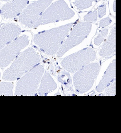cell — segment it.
Segmentation results:
<instances>
[{
	"mask_svg": "<svg viewBox=\"0 0 121 133\" xmlns=\"http://www.w3.org/2000/svg\"><path fill=\"white\" fill-rule=\"evenodd\" d=\"M96 52L94 49L87 48L63 59L61 65L65 70L74 73L93 61Z\"/></svg>",
	"mask_w": 121,
	"mask_h": 133,
	"instance_id": "cell-6",
	"label": "cell"
},
{
	"mask_svg": "<svg viewBox=\"0 0 121 133\" xmlns=\"http://www.w3.org/2000/svg\"><path fill=\"white\" fill-rule=\"evenodd\" d=\"M97 10H94L92 12L88 13L84 16V20L85 21L87 22H92L94 21L97 20Z\"/></svg>",
	"mask_w": 121,
	"mask_h": 133,
	"instance_id": "cell-19",
	"label": "cell"
},
{
	"mask_svg": "<svg viewBox=\"0 0 121 133\" xmlns=\"http://www.w3.org/2000/svg\"><path fill=\"white\" fill-rule=\"evenodd\" d=\"M14 85L11 83L2 82L0 83V95L11 96L13 95Z\"/></svg>",
	"mask_w": 121,
	"mask_h": 133,
	"instance_id": "cell-15",
	"label": "cell"
},
{
	"mask_svg": "<svg viewBox=\"0 0 121 133\" xmlns=\"http://www.w3.org/2000/svg\"><path fill=\"white\" fill-rule=\"evenodd\" d=\"M28 0H13L2 6L0 14L5 19L17 17L27 6Z\"/></svg>",
	"mask_w": 121,
	"mask_h": 133,
	"instance_id": "cell-11",
	"label": "cell"
},
{
	"mask_svg": "<svg viewBox=\"0 0 121 133\" xmlns=\"http://www.w3.org/2000/svg\"><path fill=\"white\" fill-rule=\"evenodd\" d=\"M116 77V60L114 59L110 64L106 71L100 83L97 86L96 90L98 92H103L111 84Z\"/></svg>",
	"mask_w": 121,
	"mask_h": 133,
	"instance_id": "cell-12",
	"label": "cell"
},
{
	"mask_svg": "<svg viewBox=\"0 0 121 133\" xmlns=\"http://www.w3.org/2000/svg\"><path fill=\"white\" fill-rule=\"evenodd\" d=\"M0 77H1V74H0Z\"/></svg>",
	"mask_w": 121,
	"mask_h": 133,
	"instance_id": "cell-25",
	"label": "cell"
},
{
	"mask_svg": "<svg viewBox=\"0 0 121 133\" xmlns=\"http://www.w3.org/2000/svg\"><path fill=\"white\" fill-rule=\"evenodd\" d=\"M28 43V37L23 35L16 38L0 50V68L3 69L9 65Z\"/></svg>",
	"mask_w": 121,
	"mask_h": 133,
	"instance_id": "cell-9",
	"label": "cell"
},
{
	"mask_svg": "<svg viewBox=\"0 0 121 133\" xmlns=\"http://www.w3.org/2000/svg\"><path fill=\"white\" fill-rule=\"evenodd\" d=\"M98 63H92L76 71L74 76V84L76 91L83 94L89 91L100 71Z\"/></svg>",
	"mask_w": 121,
	"mask_h": 133,
	"instance_id": "cell-5",
	"label": "cell"
},
{
	"mask_svg": "<svg viewBox=\"0 0 121 133\" xmlns=\"http://www.w3.org/2000/svg\"><path fill=\"white\" fill-rule=\"evenodd\" d=\"M106 96H115L116 94V79L110 84L105 90L104 93Z\"/></svg>",
	"mask_w": 121,
	"mask_h": 133,
	"instance_id": "cell-17",
	"label": "cell"
},
{
	"mask_svg": "<svg viewBox=\"0 0 121 133\" xmlns=\"http://www.w3.org/2000/svg\"><path fill=\"white\" fill-rule=\"evenodd\" d=\"M21 33V28L17 25L8 23L0 29V50L12 42Z\"/></svg>",
	"mask_w": 121,
	"mask_h": 133,
	"instance_id": "cell-10",
	"label": "cell"
},
{
	"mask_svg": "<svg viewBox=\"0 0 121 133\" xmlns=\"http://www.w3.org/2000/svg\"><path fill=\"white\" fill-rule=\"evenodd\" d=\"M113 9H114V12H115V1H114V5H113Z\"/></svg>",
	"mask_w": 121,
	"mask_h": 133,
	"instance_id": "cell-22",
	"label": "cell"
},
{
	"mask_svg": "<svg viewBox=\"0 0 121 133\" xmlns=\"http://www.w3.org/2000/svg\"><path fill=\"white\" fill-rule=\"evenodd\" d=\"M106 6L105 4H103L99 6L98 8V17L100 18L103 17L106 14Z\"/></svg>",
	"mask_w": 121,
	"mask_h": 133,
	"instance_id": "cell-20",
	"label": "cell"
},
{
	"mask_svg": "<svg viewBox=\"0 0 121 133\" xmlns=\"http://www.w3.org/2000/svg\"><path fill=\"white\" fill-rule=\"evenodd\" d=\"M44 69L39 64L32 68L17 84L16 95H35Z\"/></svg>",
	"mask_w": 121,
	"mask_h": 133,
	"instance_id": "cell-3",
	"label": "cell"
},
{
	"mask_svg": "<svg viewBox=\"0 0 121 133\" xmlns=\"http://www.w3.org/2000/svg\"><path fill=\"white\" fill-rule=\"evenodd\" d=\"M74 16V11L68 7L67 3L63 0H59L44 11L34 24L33 28L60 20H68Z\"/></svg>",
	"mask_w": 121,
	"mask_h": 133,
	"instance_id": "cell-4",
	"label": "cell"
},
{
	"mask_svg": "<svg viewBox=\"0 0 121 133\" xmlns=\"http://www.w3.org/2000/svg\"><path fill=\"white\" fill-rule=\"evenodd\" d=\"M3 1H10V0H2Z\"/></svg>",
	"mask_w": 121,
	"mask_h": 133,
	"instance_id": "cell-23",
	"label": "cell"
},
{
	"mask_svg": "<svg viewBox=\"0 0 121 133\" xmlns=\"http://www.w3.org/2000/svg\"><path fill=\"white\" fill-rule=\"evenodd\" d=\"M104 1H107V0H104Z\"/></svg>",
	"mask_w": 121,
	"mask_h": 133,
	"instance_id": "cell-24",
	"label": "cell"
},
{
	"mask_svg": "<svg viewBox=\"0 0 121 133\" xmlns=\"http://www.w3.org/2000/svg\"><path fill=\"white\" fill-rule=\"evenodd\" d=\"M92 28V24L80 22L73 29L67 38L63 41L57 52V57H61L71 49L79 45L87 36Z\"/></svg>",
	"mask_w": 121,
	"mask_h": 133,
	"instance_id": "cell-7",
	"label": "cell"
},
{
	"mask_svg": "<svg viewBox=\"0 0 121 133\" xmlns=\"http://www.w3.org/2000/svg\"><path fill=\"white\" fill-rule=\"evenodd\" d=\"M111 22H112L111 19H110V18L107 17V18H106L105 19H103V20H101L100 21V23H99V26L101 27L104 28L106 26H108L111 23Z\"/></svg>",
	"mask_w": 121,
	"mask_h": 133,
	"instance_id": "cell-21",
	"label": "cell"
},
{
	"mask_svg": "<svg viewBox=\"0 0 121 133\" xmlns=\"http://www.w3.org/2000/svg\"><path fill=\"white\" fill-rule=\"evenodd\" d=\"M108 29H104L101 30L100 34H99V35L95 38L94 42V44L97 45H99L103 42L104 38L108 34Z\"/></svg>",
	"mask_w": 121,
	"mask_h": 133,
	"instance_id": "cell-18",
	"label": "cell"
},
{
	"mask_svg": "<svg viewBox=\"0 0 121 133\" xmlns=\"http://www.w3.org/2000/svg\"><path fill=\"white\" fill-rule=\"evenodd\" d=\"M75 6L80 10L90 7L94 0H71Z\"/></svg>",
	"mask_w": 121,
	"mask_h": 133,
	"instance_id": "cell-16",
	"label": "cell"
},
{
	"mask_svg": "<svg viewBox=\"0 0 121 133\" xmlns=\"http://www.w3.org/2000/svg\"><path fill=\"white\" fill-rule=\"evenodd\" d=\"M40 62V55L34 49L29 48L18 55L10 67L4 72L3 78L9 81L18 79Z\"/></svg>",
	"mask_w": 121,
	"mask_h": 133,
	"instance_id": "cell-2",
	"label": "cell"
},
{
	"mask_svg": "<svg viewBox=\"0 0 121 133\" xmlns=\"http://www.w3.org/2000/svg\"><path fill=\"white\" fill-rule=\"evenodd\" d=\"M116 52V27L114 25L111 34L106 39L100 51L99 54L103 57L108 56Z\"/></svg>",
	"mask_w": 121,
	"mask_h": 133,
	"instance_id": "cell-13",
	"label": "cell"
},
{
	"mask_svg": "<svg viewBox=\"0 0 121 133\" xmlns=\"http://www.w3.org/2000/svg\"><path fill=\"white\" fill-rule=\"evenodd\" d=\"M52 0H39L29 4L21 14L20 23L28 28H33L34 24L49 6Z\"/></svg>",
	"mask_w": 121,
	"mask_h": 133,
	"instance_id": "cell-8",
	"label": "cell"
},
{
	"mask_svg": "<svg viewBox=\"0 0 121 133\" xmlns=\"http://www.w3.org/2000/svg\"><path fill=\"white\" fill-rule=\"evenodd\" d=\"M73 25L70 23L39 32L35 35L34 42L46 54L53 55L58 51Z\"/></svg>",
	"mask_w": 121,
	"mask_h": 133,
	"instance_id": "cell-1",
	"label": "cell"
},
{
	"mask_svg": "<svg viewBox=\"0 0 121 133\" xmlns=\"http://www.w3.org/2000/svg\"><path fill=\"white\" fill-rule=\"evenodd\" d=\"M57 87L51 75L48 72H46L42 77L41 85L38 91L39 94L44 96L54 91Z\"/></svg>",
	"mask_w": 121,
	"mask_h": 133,
	"instance_id": "cell-14",
	"label": "cell"
}]
</instances>
